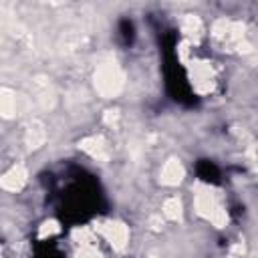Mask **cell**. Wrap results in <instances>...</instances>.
<instances>
[{
    "instance_id": "8992f818",
    "label": "cell",
    "mask_w": 258,
    "mask_h": 258,
    "mask_svg": "<svg viewBox=\"0 0 258 258\" xmlns=\"http://www.w3.org/2000/svg\"><path fill=\"white\" fill-rule=\"evenodd\" d=\"M81 149L87 151L93 159H107V143L101 135H93L81 141Z\"/></svg>"
},
{
    "instance_id": "277c9868",
    "label": "cell",
    "mask_w": 258,
    "mask_h": 258,
    "mask_svg": "<svg viewBox=\"0 0 258 258\" xmlns=\"http://www.w3.org/2000/svg\"><path fill=\"white\" fill-rule=\"evenodd\" d=\"M183 175H185V169L179 163V159H167L159 173L161 183H165V185H177L183 179Z\"/></svg>"
},
{
    "instance_id": "7c38bea8",
    "label": "cell",
    "mask_w": 258,
    "mask_h": 258,
    "mask_svg": "<svg viewBox=\"0 0 258 258\" xmlns=\"http://www.w3.org/2000/svg\"><path fill=\"white\" fill-rule=\"evenodd\" d=\"M54 232H58L56 222H44L42 228H40V236H42V238H44V236H50V234H54Z\"/></svg>"
},
{
    "instance_id": "8fae6325",
    "label": "cell",
    "mask_w": 258,
    "mask_h": 258,
    "mask_svg": "<svg viewBox=\"0 0 258 258\" xmlns=\"http://www.w3.org/2000/svg\"><path fill=\"white\" fill-rule=\"evenodd\" d=\"M77 258H101V256L93 246H81V252Z\"/></svg>"
},
{
    "instance_id": "ba28073f",
    "label": "cell",
    "mask_w": 258,
    "mask_h": 258,
    "mask_svg": "<svg viewBox=\"0 0 258 258\" xmlns=\"http://www.w3.org/2000/svg\"><path fill=\"white\" fill-rule=\"evenodd\" d=\"M18 113V99L10 89H0V115L14 117Z\"/></svg>"
},
{
    "instance_id": "30bf717a",
    "label": "cell",
    "mask_w": 258,
    "mask_h": 258,
    "mask_svg": "<svg viewBox=\"0 0 258 258\" xmlns=\"http://www.w3.org/2000/svg\"><path fill=\"white\" fill-rule=\"evenodd\" d=\"M183 32L187 36H194L198 40L200 34H202V22H200V18L198 16H185V20H183Z\"/></svg>"
},
{
    "instance_id": "5b68a950",
    "label": "cell",
    "mask_w": 258,
    "mask_h": 258,
    "mask_svg": "<svg viewBox=\"0 0 258 258\" xmlns=\"http://www.w3.org/2000/svg\"><path fill=\"white\" fill-rule=\"evenodd\" d=\"M24 141L28 145V149H36L46 141V129L40 121H30L24 133Z\"/></svg>"
},
{
    "instance_id": "3957f363",
    "label": "cell",
    "mask_w": 258,
    "mask_h": 258,
    "mask_svg": "<svg viewBox=\"0 0 258 258\" xmlns=\"http://www.w3.org/2000/svg\"><path fill=\"white\" fill-rule=\"evenodd\" d=\"M26 183V169L22 165H12L2 177H0V187L6 191H18Z\"/></svg>"
},
{
    "instance_id": "6da1fadb",
    "label": "cell",
    "mask_w": 258,
    "mask_h": 258,
    "mask_svg": "<svg viewBox=\"0 0 258 258\" xmlns=\"http://www.w3.org/2000/svg\"><path fill=\"white\" fill-rule=\"evenodd\" d=\"M123 87V73L115 62H103L95 73V89L101 97H115Z\"/></svg>"
},
{
    "instance_id": "52a82bcc",
    "label": "cell",
    "mask_w": 258,
    "mask_h": 258,
    "mask_svg": "<svg viewBox=\"0 0 258 258\" xmlns=\"http://www.w3.org/2000/svg\"><path fill=\"white\" fill-rule=\"evenodd\" d=\"M32 85H34V99H36V103H38L40 107L48 109V107L52 105V99H54V93H52L48 81L40 77V79H36Z\"/></svg>"
},
{
    "instance_id": "7a4b0ae2",
    "label": "cell",
    "mask_w": 258,
    "mask_h": 258,
    "mask_svg": "<svg viewBox=\"0 0 258 258\" xmlns=\"http://www.w3.org/2000/svg\"><path fill=\"white\" fill-rule=\"evenodd\" d=\"M101 234L107 238V242H111L113 248L117 250H123L127 246V240H129V232H127V226L119 224V222H107L105 226L99 228Z\"/></svg>"
},
{
    "instance_id": "9c48e42d",
    "label": "cell",
    "mask_w": 258,
    "mask_h": 258,
    "mask_svg": "<svg viewBox=\"0 0 258 258\" xmlns=\"http://www.w3.org/2000/svg\"><path fill=\"white\" fill-rule=\"evenodd\" d=\"M163 216H165L167 220H173V222L181 218V204H179L177 198H169V200L163 204Z\"/></svg>"
}]
</instances>
